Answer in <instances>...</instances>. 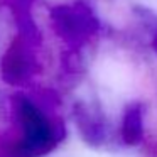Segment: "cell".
<instances>
[{"label": "cell", "mask_w": 157, "mask_h": 157, "mask_svg": "<svg viewBox=\"0 0 157 157\" xmlns=\"http://www.w3.org/2000/svg\"><path fill=\"white\" fill-rule=\"evenodd\" d=\"M12 113L21 137L7 142L14 157H39L49 154L66 135L64 122L24 95L12 96Z\"/></svg>", "instance_id": "1"}, {"label": "cell", "mask_w": 157, "mask_h": 157, "mask_svg": "<svg viewBox=\"0 0 157 157\" xmlns=\"http://www.w3.org/2000/svg\"><path fill=\"white\" fill-rule=\"evenodd\" d=\"M75 110H76V113H75L76 122H78L81 135L85 137V140L90 144H93V145L101 144L103 139H105V128H103V125L96 120V117L91 115V113L86 110V106L81 105V103H78Z\"/></svg>", "instance_id": "5"}, {"label": "cell", "mask_w": 157, "mask_h": 157, "mask_svg": "<svg viewBox=\"0 0 157 157\" xmlns=\"http://www.w3.org/2000/svg\"><path fill=\"white\" fill-rule=\"evenodd\" d=\"M7 2H9V7L12 9L15 21L31 15V7L34 4V0H7Z\"/></svg>", "instance_id": "6"}, {"label": "cell", "mask_w": 157, "mask_h": 157, "mask_svg": "<svg viewBox=\"0 0 157 157\" xmlns=\"http://www.w3.org/2000/svg\"><path fill=\"white\" fill-rule=\"evenodd\" d=\"M152 48H154V51L157 52V31L154 32V39H152Z\"/></svg>", "instance_id": "7"}, {"label": "cell", "mask_w": 157, "mask_h": 157, "mask_svg": "<svg viewBox=\"0 0 157 157\" xmlns=\"http://www.w3.org/2000/svg\"><path fill=\"white\" fill-rule=\"evenodd\" d=\"M2 78L9 85H24L39 71V64L32 52V44L21 34L12 41L10 48L2 58Z\"/></svg>", "instance_id": "3"}, {"label": "cell", "mask_w": 157, "mask_h": 157, "mask_svg": "<svg viewBox=\"0 0 157 157\" xmlns=\"http://www.w3.org/2000/svg\"><path fill=\"white\" fill-rule=\"evenodd\" d=\"M51 22L54 32L76 49L93 37L100 29V22L90 5L85 2L58 5L51 10Z\"/></svg>", "instance_id": "2"}, {"label": "cell", "mask_w": 157, "mask_h": 157, "mask_svg": "<svg viewBox=\"0 0 157 157\" xmlns=\"http://www.w3.org/2000/svg\"><path fill=\"white\" fill-rule=\"evenodd\" d=\"M142 105L132 103L127 106L123 113L122 123V139L127 145H137L144 137V125H142Z\"/></svg>", "instance_id": "4"}]
</instances>
